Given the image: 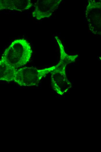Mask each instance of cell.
<instances>
[{"label":"cell","mask_w":101,"mask_h":152,"mask_svg":"<svg viewBox=\"0 0 101 152\" xmlns=\"http://www.w3.org/2000/svg\"><path fill=\"white\" fill-rule=\"evenodd\" d=\"M32 54L29 43L24 39H17L13 41L6 49L1 58L17 69L29 61Z\"/></svg>","instance_id":"cell-1"},{"label":"cell","mask_w":101,"mask_h":152,"mask_svg":"<svg viewBox=\"0 0 101 152\" xmlns=\"http://www.w3.org/2000/svg\"><path fill=\"white\" fill-rule=\"evenodd\" d=\"M55 66L39 69L33 67H24L17 70L14 81L20 86H32L37 85Z\"/></svg>","instance_id":"cell-2"},{"label":"cell","mask_w":101,"mask_h":152,"mask_svg":"<svg viewBox=\"0 0 101 152\" xmlns=\"http://www.w3.org/2000/svg\"><path fill=\"white\" fill-rule=\"evenodd\" d=\"M61 0H38L32 13L33 17L40 20L50 16Z\"/></svg>","instance_id":"cell-3"},{"label":"cell","mask_w":101,"mask_h":152,"mask_svg":"<svg viewBox=\"0 0 101 152\" xmlns=\"http://www.w3.org/2000/svg\"><path fill=\"white\" fill-rule=\"evenodd\" d=\"M33 6L30 0H0V10H12L22 11Z\"/></svg>","instance_id":"cell-4"},{"label":"cell","mask_w":101,"mask_h":152,"mask_svg":"<svg viewBox=\"0 0 101 152\" xmlns=\"http://www.w3.org/2000/svg\"><path fill=\"white\" fill-rule=\"evenodd\" d=\"M17 69L3 60H0V80L14 81Z\"/></svg>","instance_id":"cell-5"}]
</instances>
